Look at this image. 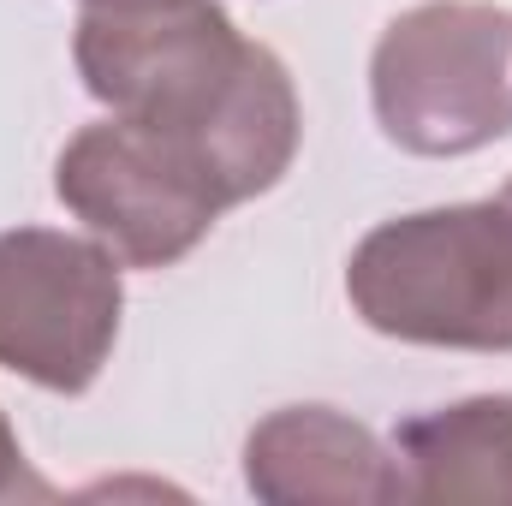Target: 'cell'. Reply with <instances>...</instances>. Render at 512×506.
I'll return each mask as SVG.
<instances>
[{
	"label": "cell",
	"instance_id": "obj_1",
	"mask_svg": "<svg viewBox=\"0 0 512 506\" xmlns=\"http://www.w3.org/2000/svg\"><path fill=\"white\" fill-rule=\"evenodd\" d=\"M84 90L120 120L179 137L227 203L274 191L298 155V96L274 48L215 0L90 6L72 36Z\"/></svg>",
	"mask_w": 512,
	"mask_h": 506
},
{
	"label": "cell",
	"instance_id": "obj_2",
	"mask_svg": "<svg viewBox=\"0 0 512 506\" xmlns=\"http://www.w3.org/2000/svg\"><path fill=\"white\" fill-rule=\"evenodd\" d=\"M346 298L387 340L512 352V203H447L382 221L346 262Z\"/></svg>",
	"mask_w": 512,
	"mask_h": 506
},
{
	"label": "cell",
	"instance_id": "obj_3",
	"mask_svg": "<svg viewBox=\"0 0 512 506\" xmlns=\"http://www.w3.org/2000/svg\"><path fill=\"white\" fill-rule=\"evenodd\" d=\"M370 102L411 155H471L512 131V12L483 0H423L370 54Z\"/></svg>",
	"mask_w": 512,
	"mask_h": 506
},
{
	"label": "cell",
	"instance_id": "obj_4",
	"mask_svg": "<svg viewBox=\"0 0 512 506\" xmlns=\"http://www.w3.org/2000/svg\"><path fill=\"white\" fill-rule=\"evenodd\" d=\"M54 191L126 268H167L191 256L221 209H233L179 137L120 114L84 126L60 149Z\"/></svg>",
	"mask_w": 512,
	"mask_h": 506
},
{
	"label": "cell",
	"instance_id": "obj_5",
	"mask_svg": "<svg viewBox=\"0 0 512 506\" xmlns=\"http://www.w3.org/2000/svg\"><path fill=\"white\" fill-rule=\"evenodd\" d=\"M120 256L54 227L0 233V370L84 393L120 340Z\"/></svg>",
	"mask_w": 512,
	"mask_h": 506
},
{
	"label": "cell",
	"instance_id": "obj_6",
	"mask_svg": "<svg viewBox=\"0 0 512 506\" xmlns=\"http://www.w3.org/2000/svg\"><path fill=\"white\" fill-rule=\"evenodd\" d=\"M245 489L268 506H393L405 501L399 459L334 405H286L245 441Z\"/></svg>",
	"mask_w": 512,
	"mask_h": 506
},
{
	"label": "cell",
	"instance_id": "obj_7",
	"mask_svg": "<svg viewBox=\"0 0 512 506\" xmlns=\"http://www.w3.org/2000/svg\"><path fill=\"white\" fill-rule=\"evenodd\" d=\"M405 501L512 506V393H477L417 411L393 429Z\"/></svg>",
	"mask_w": 512,
	"mask_h": 506
},
{
	"label": "cell",
	"instance_id": "obj_8",
	"mask_svg": "<svg viewBox=\"0 0 512 506\" xmlns=\"http://www.w3.org/2000/svg\"><path fill=\"white\" fill-rule=\"evenodd\" d=\"M24 489H42V483H30L24 447H18V435H12V423H6V411H0V501H12V495H24Z\"/></svg>",
	"mask_w": 512,
	"mask_h": 506
},
{
	"label": "cell",
	"instance_id": "obj_9",
	"mask_svg": "<svg viewBox=\"0 0 512 506\" xmlns=\"http://www.w3.org/2000/svg\"><path fill=\"white\" fill-rule=\"evenodd\" d=\"M90 6H143V0H90Z\"/></svg>",
	"mask_w": 512,
	"mask_h": 506
},
{
	"label": "cell",
	"instance_id": "obj_10",
	"mask_svg": "<svg viewBox=\"0 0 512 506\" xmlns=\"http://www.w3.org/2000/svg\"><path fill=\"white\" fill-rule=\"evenodd\" d=\"M501 203H512V179H507V185H501Z\"/></svg>",
	"mask_w": 512,
	"mask_h": 506
}]
</instances>
